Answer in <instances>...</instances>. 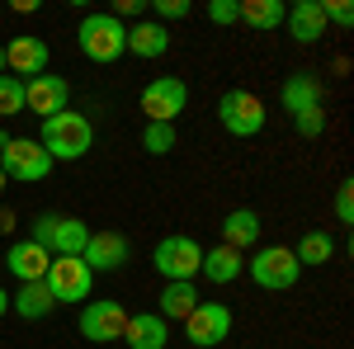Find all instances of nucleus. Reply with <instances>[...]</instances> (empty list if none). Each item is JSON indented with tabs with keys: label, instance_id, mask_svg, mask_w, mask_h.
<instances>
[{
	"label": "nucleus",
	"instance_id": "nucleus-1",
	"mask_svg": "<svg viewBox=\"0 0 354 349\" xmlns=\"http://www.w3.org/2000/svg\"><path fill=\"white\" fill-rule=\"evenodd\" d=\"M38 147H43L53 161H81L85 151L95 147V123H90L85 113L62 109V113H53V118H43Z\"/></svg>",
	"mask_w": 354,
	"mask_h": 349
},
{
	"label": "nucleus",
	"instance_id": "nucleus-2",
	"mask_svg": "<svg viewBox=\"0 0 354 349\" xmlns=\"http://www.w3.org/2000/svg\"><path fill=\"white\" fill-rule=\"evenodd\" d=\"M76 43H81V53L90 57V62L109 66V62H118V57L128 53V24L113 19L109 10H95V15H85V19H81Z\"/></svg>",
	"mask_w": 354,
	"mask_h": 349
},
{
	"label": "nucleus",
	"instance_id": "nucleus-3",
	"mask_svg": "<svg viewBox=\"0 0 354 349\" xmlns=\"http://www.w3.org/2000/svg\"><path fill=\"white\" fill-rule=\"evenodd\" d=\"M198 260H203V245L194 236H161L156 250H151V265H156V274L165 283H194Z\"/></svg>",
	"mask_w": 354,
	"mask_h": 349
},
{
	"label": "nucleus",
	"instance_id": "nucleus-4",
	"mask_svg": "<svg viewBox=\"0 0 354 349\" xmlns=\"http://www.w3.org/2000/svg\"><path fill=\"white\" fill-rule=\"evenodd\" d=\"M245 269H250V279H255L260 288H270V293H283V288H293L302 279V265H298V255H293L288 245H265V250H255Z\"/></svg>",
	"mask_w": 354,
	"mask_h": 349
},
{
	"label": "nucleus",
	"instance_id": "nucleus-5",
	"mask_svg": "<svg viewBox=\"0 0 354 349\" xmlns=\"http://www.w3.org/2000/svg\"><path fill=\"white\" fill-rule=\"evenodd\" d=\"M33 241L43 245L48 255H81L85 241H90V227H85L81 217H57V213H43L33 222Z\"/></svg>",
	"mask_w": 354,
	"mask_h": 349
},
{
	"label": "nucleus",
	"instance_id": "nucleus-6",
	"mask_svg": "<svg viewBox=\"0 0 354 349\" xmlns=\"http://www.w3.org/2000/svg\"><path fill=\"white\" fill-rule=\"evenodd\" d=\"M43 283H48L53 302H85L90 288H95V274H90V265L81 255H57L48 265V274H43Z\"/></svg>",
	"mask_w": 354,
	"mask_h": 349
},
{
	"label": "nucleus",
	"instance_id": "nucleus-7",
	"mask_svg": "<svg viewBox=\"0 0 354 349\" xmlns=\"http://www.w3.org/2000/svg\"><path fill=\"white\" fill-rule=\"evenodd\" d=\"M0 170H5V180H48V170H53V156L38 147V137H10V147L0 151Z\"/></svg>",
	"mask_w": 354,
	"mask_h": 349
},
{
	"label": "nucleus",
	"instance_id": "nucleus-8",
	"mask_svg": "<svg viewBox=\"0 0 354 349\" xmlns=\"http://www.w3.org/2000/svg\"><path fill=\"white\" fill-rule=\"evenodd\" d=\"M232 335V307L227 302H198L185 317V340L194 349H218Z\"/></svg>",
	"mask_w": 354,
	"mask_h": 349
},
{
	"label": "nucleus",
	"instance_id": "nucleus-9",
	"mask_svg": "<svg viewBox=\"0 0 354 349\" xmlns=\"http://www.w3.org/2000/svg\"><path fill=\"white\" fill-rule=\"evenodd\" d=\"M189 104V85L180 76H156V81L142 90V113L147 123H175Z\"/></svg>",
	"mask_w": 354,
	"mask_h": 349
},
{
	"label": "nucleus",
	"instance_id": "nucleus-10",
	"mask_svg": "<svg viewBox=\"0 0 354 349\" xmlns=\"http://www.w3.org/2000/svg\"><path fill=\"white\" fill-rule=\"evenodd\" d=\"M218 118L232 137H255L265 128V104H260V95H250V90H227L218 100Z\"/></svg>",
	"mask_w": 354,
	"mask_h": 349
},
{
	"label": "nucleus",
	"instance_id": "nucleus-11",
	"mask_svg": "<svg viewBox=\"0 0 354 349\" xmlns=\"http://www.w3.org/2000/svg\"><path fill=\"white\" fill-rule=\"evenodd\" d=\"M123 326H128V312H123V302H113V297H100V302H85L81 307V335L95 340V345L123 340Z\"/></svg>",
	"mask_w": 354,
	"mask_h": 349
},
{
	"label": "nucleus",
	"instance_id": "nucleus-12",
	"mask_svg": "<svg viewBox=\"0 0 354 349\" xmlns=\"http://www.w3.org/2000/svg\"><path fill=\"white\" fill-rule=\"evenodd\" d=\"M81 260L90 265V274H113V269H123L133 260V245H128L123 232H90Z\"/></svg>",
	"mask_w": 354,
	"mask_h": 349
},
{
	"label": "nucleus",
	"instance_id": "nucleus-13",
	"mask_svg": "<svg viewBox=\"0 0 354 349\" xmlns=\"http://www.w3.org/2000/svg\"><path fill=\"white\" fill-rule=\"evenodd\" d=\"M66 100H71V85L62 81V76H48V71H43V76L24 81V109H28V113H38V118L62 113Z\"/></svg>",
	"mask_w": 354,
	"mask_h": 349
},
{
	"label": "nucleus",
	"instance_id": "nucleus-14",
	"mask_svg": "<svg viewBox=\"0 0 354 349\" xmlns=\"http://www.w3.org/2000/svg\"><path fill=\"white\" fill-rule=\"evenodd\" d=\"M48 62H53V53H48L43 38H15V43L5 48V71H15V81H19V76H28V81L43 76Z\"/></svg>",
	"mask_w": 354,
	"mask_h": 349
},
{
	"label": "nucleus",
	"instance_id": "nucleus-15",
	"mask_svg": "<svg viewBox=\"0 0 354 349\" xmlns=\"http://www.w3.org/2000/svg\"><path fill=\"white\" fill-rule=\"evenodd\" d=\"M279 95H283V109L298 118V113H307V109H322V100H326V81H322L317 71H293Z\"/></svg>",
	"mask_w": 354,
	"mask_h": 349
},
{
	"label": "nucleus",
	"instance_id": "nucleus-16",
	"mask_svg": "<svg viewBox=\"0 0 354 349\" xmlns=\"http://www.w3.org/2000/svg\"><path fill=\"white\" fill-rule=\"evenodd\" d=\"M48 265H53V255L33 241V236H28V241H15L5 250V269H10L19 283H38V279L48 274Z\"/></svg>",
	"mask_w": 354,
	"mask_h": 349
},
{
	"label": "nucleus",
	"instance_id": "nucleus-17",
	"mask_svg": "<svg viewBox=\"0 0 354 349\" xmlns=\"http://www.w3.org/2000/svg\"><path fill=\"white\" fill-rule=\"evenodd\" d=\"M123 340H128V349H165L170 345V321H161L156 312H137L123 326Z\"/></svg>",
	"mask_w": 354,
	"mask_h": 349
},
{
	"label": "nucleus",
	"instance_id": "nucleus-18",
	"mask_svg": "<svg viewBox=\"0 0 354 349\" xmlns=\"http://www.w3.org/2000/svg\"><path fill=\"white\" fill-rule=\"evenodd\" d=\"M198 274H203L208 283H236L245 274V255H236L232 245H213V250H203Z\"/></svg>",
	"mask_w": 354,
	"mask_h": 349
},
{
	"label": "nucleus",
	"instance_id": "nucleus-19",
	"mask_svg": "<svg viewBox=\"0 0 354 349\" xmlns=\"http://www.w3.org/2000/svg\"><path fill=\"white\" fill-rule=\"evenodd\" d=\"M260 232L265 227H260V217L250 213V208H232V213L222 217V245H232L236 255H245L250 245L260 241Z\"/></svg>",
	"mask_w": 354,
	"mask_h": 349
},
{
	"label": "nucleus",
	"instance_id": "nucleus-20",
	"mask_svg": "<svg viewBox=\"0 0 354 349\" xmlns=\"http://www.w3.org/2000/svg\"><path fill=\"white\" fill-rule=\"evenodd\" d=\"M283 24L288 33L298 38V43H317L322 33H326V15H322V0H298L288 15H283Z\"/></svg>",
	"mask_w": 354,
	"mask_h": 349
},
{
	"label": "nucleus",
	"instance_id": "nucleus-21",
	"mask_svg": "<svg viewBox=\"0 0 354 349\" xmlns=\"http://www.w3.org/2000/svg\"><path fill=\"white\" fill-rule=\"evenodd\" d=\"M10 312L24 317V321H43V317L57 312V302H53V293H48V283L38 279V283H19V293L10 297Z\"/></svg>",
	"mask_w": 354,
	"mask_h": 349
},
{
	"label": "nucleus",
	"instance_id": "nucleus-22",
	"mask_svg": "<svg viewBox=\"0 0 354 349\" xmlns=\"http://www.w3.org/2000/svg\"><path fill=\"white\" fill-rule=\"evenodd\" d=\"M128 53L142 57V62L165 57L170 53V33H165V24H142V19H137V24L128 28Z\"/></svg>",
	"mask_w": 354,
	"mask_h": 349
},
{
	"label": "nucleus",
	"instance_id": "nucleus-23",
	"mask_svg": "<svg viewBox=\"0 0 354 349\" xmlns=\"http://www.w3.org/2000/svg\"><path fill=\"white\" fill-rule=\"evenodd\" d=\"M194 307H198V288L194 283H165L161 288V321H185Z\"/></svg>",
	"mask_w": 354,
	"mask_h": 349
},
{
	"label": "nucleus",
	"instance_id": "nucleus-24",
	"mask_svg": "<svg viewBox=\"0 0 354 349\" xmlns=\"http://www.w3.org/2000/svg\"><path fill=\"white\" fill-rule=\"evenodd\" d=\"M283 15H288V5L283 0H241V24L250 28H279L283 24Z\"/></svg>",
	"mask_w": 354,
	"mask_h": 349
},
{
	"label": "nucleus",
	"instance_id": "nucleus-25",
	"mask_svg": "<svg viewBox=\"0 0 354 349\" xmlns=\"http://www.w3.org/2000/svg\"><path fill=\"white\" fill-rule=\"evenodd\" d=\"M293 255H298L302 269H307V265H330V255H335V236H330V232H307Z\"/></svg>",
	"mask_w": 354,
	"mask_h": 349
},
{
	"label": "nucleus",
	"instance_id": "nucleus-26",
	"mask_svg": "<svg viewBox=\"0 0 354 349\" xmlns=\"http://www.w3.org/2000/svg\"><path fill=\"white\" fill-rule=\"evenodd\" d=\"M142 151L170 156V151H175V123H147V128H142Z\"/></svg>",
	"mask_w": 354,
	"mask_h": 349
},
{
	"label": "nucleus",
	"instance_id": "nucleus-27",
	"mask_svg": "<svg viewBox=\"0 0 354 349\" xmlns=\"http://www.w3.org/2000/svg\"><path fill=\"white\" fill-rule=\"evenodd\" d=\"M15 113H24V81L0 76V118H15Z\"/></svg>",
	"mask_w": 354,
	"mask_h": 349
},
{
	"label": "nucleus",
	"instance_id": "nucleus-28",
	"mask_svg": "<svg viewBox=\"0 0 354 349\" xmlns=\"http://www.w3.org/2000/svg\"><path fill=\"white\" fill-rule=\"evenodd\" d=\"M213 24H241V0H208Z\"/></svg>",
	"mask_w": 354,
	"mask_h": 349
},
{
	"label": "nucleus",
	"instance_id": "nucleus-29",
	"mask_svg": "<svg viewBox=\"0 0 354 349\" xmlns=\"http://www.w3.org/2000/svg\"><path fill=\"white\" fill-rule=\"evenodd\" d=\"M335 222H340V227L354 222V180H345V185L335 189Z\"/></svg>",
	"mask_w": 354,
	"mask_h": 349
},
{
	"label": "nucleus",
	"instance_id": "nucleus-30",
	"mask_svg": "<svg viewBox=\"0 0 354 349\" xmlns=\"http://www.w3.org/2000/svg\"><path fill=\"white\" fill-rule=\"evenodd\" d=\"M293 123H298V133H302V137H322V133H326V104H322V109H307V113H298Z\"/></svg>",
	"mask_w": 354,
	"mask_h": 349
},
{
	"label": "nucleus",
	"instance_id": "nucleus-31",
	"mask_svg": "<svg viewBox=\"0 0 354 349\" xmlns=\"http://www.w3.org/2000/svg\"><path fill=\"white\" fill-rule=\"evenodd\" d=\"M322 15H326L330 24H340V28L354 24V5H345V0H326V5H322Z\"/></svg>",
	"mask_w": 354,
	"mask_h": 349
},
{
	"label": "nucleus",
	"instance_id": "nucleus-32",
	"mask_svg": "<svg viewBox=\"0 0 354 349\" xmlns=\"http://www.w3.org/2000/svg\"><path fill=\"white\" fill-rule=\"evenodd\" d=\"M189 10H194L189 0H156V15H161V19H185Z\"/></svg>",
	"mask_w": 354,
	"mask_h": 349
},
{
	"label": "nucleus",
	"instance_id": "nucleus-33",
	"mask_svg": "<svg viewBox=\"0 0 354 349\" xmlns=\"http://www.w3.org/2000/svg\"><path fill=\"white\" fill-rule=\"evenodd\" d=\"M113 19H123V15H142V0H123V5H118V10H109Z\"/></svg>",
	"mask_w": 354,
	"mask_h": 349
},
{
	"label": "nucleus",
	"instance_id": "nucleus-34",
	"mask_svg": "<svg viewBox=\"0 0 354 349\" xmlns=\"http://www.w3.org/2000/svg\"><path fill=\"white\" fill-rule=\"evenodd\" d=\"M5 312H10V293L0 288V317H5Z\"/></svg>",
	"mask_w": 354,
	"mask_h": 349
},
{
	"label": "nucleus",
	"instance_id": "nucleus-35",
	"mask_svg": "<svg viewBox=\"0 0 354 349\" xmlns=\"http://www.w3.org/2000/svg\"><path fill=\"white\" fill-rule=\"evenodd\" d=\"M0 76H5V48H0Z\"/></svg>",
	"mask_w": 354,
	"mask_h": 349
},
{
	"label": "nucleus",
	"instance_id": "nucleus-36",
	"mask_svg": "<svg viewBox=\"0 0 354 349\" xmlns=\"http://www.w3.org/2000/svg\"><path fill=\"white\" fill-rule=\"evenodd\" d=\"M5 185H10V180H5V170H0V194H5Z\"/></svg>",
	"mask_w": 354,
	"mask_h": 349
}]
</instances>
